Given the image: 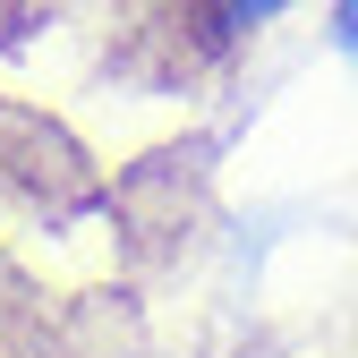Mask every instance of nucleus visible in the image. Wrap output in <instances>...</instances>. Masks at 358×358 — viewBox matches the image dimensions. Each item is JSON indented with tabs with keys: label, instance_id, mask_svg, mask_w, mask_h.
Wrapping results in <instances>:
<instances>
[{
	"label": "nucleus",
	"instance_id": "obj_1",
	"mask_svg": "<svg viewBox=\"0 0 358 358\" xmlns=\"http://www.w3.org/2000/svg\"><path fill=\"white\" fill-rule=\"evenodd\" d=\"M282 9H299V0H222V17H231V26H264V17H282Z\"/></svg>",
	"mask_w": 358,
	"mask_h": 358
},
{
	"label": "nucleus",
	"instance_id": "obj_2",
	"mask_svg": "<svg viewBox=\"0 0 358 358\" xmlns=\"http://www.w3.org/2000/svg\"><path fill=\"white\" fill-rule=\"evenodd\" d=\"M333 52L358 69V0H333Z\"/></svg>",
	"mask_w": 358,
	"mask_h": 358
}]
</instances>
